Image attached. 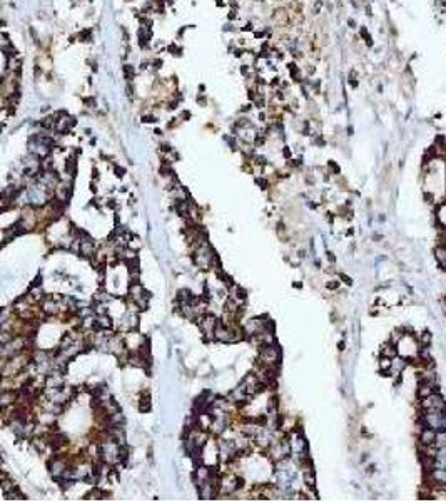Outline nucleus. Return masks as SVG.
Segmentation results:
<instances>
[{
    "instance_id": "obj_1",
    "label": "nucleus",
    "mask_w": 446,
    "mask_h": 502,
    "mask_svg": "<svg viewBox=\"0 0 446 502\" xmlns=\"http://www.w3.org/2000/svg\"><path fill=\"white\" fill-rule=\"evenodd\" d=\"M418 424L423 427H431L434 430H443L446 429V410L419 409Z\"/></svg>"
},
{
    "instance_id": "obj_2",
    "label": "nucleus",
    "mask_w": 446,
    "mask_h": 502,
    "mask_svg": "<svg viewBox=\"0 0 446 502\" xmlns=\"http://www.w3.org/2000/svg\"><path fill=\"white\" fill-rule=\"evenodd\" d=\"M396 348H398V355L403 356L406 360H413L418 356L419 353V341H418V336L414 333H404V336L401 338L398 343H396Z\"/></svg>"
},
{
    "instance_id": "obj_3",
    "label": "nucleus",
    "mask_w": 446,
    "mask_h": 502,
    "mask_svg": "<svg viewBox=\"0 0 446 502\" xmlns=\"http://www.w3.org/2000/svg\"><path fill=\"white\" fill-rule=\"evenodd\" d=\"M424 484H428L431 487H438V485L446 487V469L433 467L429 470H424Z\"/></svg>"
},
{
    "instance_id": "obj_4",
    "label": "nucleus",
    "mask_w": 446,
    "mask_h": 502,
    "mask_svg": "<svg viewBox=\"0 0 446 502\" xmlns=\"http://www.w3.org/2000/svg\"><path fill=\"white\" fill-rule=\"evenodd\" d=\"M419 409H438V410H446V402L443 399V395L439 392H433L431 395L424 397L418 402Z\"/></svg>"
},
{
    "instance_id": "obj_5",
    "label": "nucleus",
    "mask_w": 446,
    "mask_h": 502,
    "mask_svg": "<svg viewBox=\"0 0 446 502\" xmlns=\"http://www.w3.org/2000/svg\"><path fill=\"white\" fill-rule=\"evenodd\" d=\"M219 449H220V457H222V460L233 459V455L238 454V444H234V442H231V440H222L219 444Z\"/></svg>"
},
{
    "instance_id": "obj_6",
    "label": "nucleus",
    "mask_w": 446,
    "mask_h": 502,
    "mask_svg": "<svg viewBox=\"0 0 446 502\" xmlns=\"http://www.w3.org/2000/svg\"><path fill=\"white\" fill-rule=\"evenodd\" d=\"M433 392H438V385L436 384H431V382H418V389H416V397H418V400L431 395Z\"/></svg>"
},
{
    "instance_id": "obj_7",
    "label": "nucleus",
    "mask_w": 446,
    "mask_h": 502,
    "mask_svg": "<svg viewBox=\"0 0 446 502\" xmlns=\"http://www.w3.org/2000/svg\"><path fill=\"white\" fill-rule=\"evenodd\" d=\"M215 328H217V320H215L214 316L207 315L200 320V330H202L207 336H214Z\"/></svg>"
},
{
    "instance_id": "obj_8",
    "label": "nucleus",
    "mask_w": 446,
    "mask_h": 502,
    "mask_svg": "<svg viewBox=\"0 0 446 502\" xmlns=\"http://www.w3.org/2000/svg\"><path fill=\"white\" fill-rule=\"evenodd\" d=\"M94 249H95V246H94V241L89 238L87 234H84V239H80L79 241V251L82 253L84 256H92L94 255Z\"/></svg>"
},
{
    "instance_id": "obj_9",
    "label": "nucleus",
    "mask_w": 446,
    "mask_h": 502,
    "mask_svg": "<svg viewBox=\"0 0 446 502\" xmlns=\"http://www.w3.org/2000/svg\"><path fill=\"white\" fill-rule=\"evenodd\" d=\"M434 260L438 261V265L446 273V246L444 244H438L434 248Z\"/></svg>"
},
{
    "instance_id": "obj_10",
    "label": "nucleus",
    "mask_w": 446,
    "mask_h": 502,
    "mask_svg": "<svg viewBox=\"0 0 446 502\" xmlns=\"http://www.w3.org/2000/svg\"><path fill=\"white\" fill-rule=\"evenodd\" d=\"M50 470H52V475L54 477H64L65 474V470H67V465H65V462L64 460H59V459H55L52 464H50Z\"/></svg>"
},
{
    "instance_id": "obj_11",
    "label": "nucleus",
    "mask_w": 446,
    "mask_h": 502,
    "mask_svg": "<svg viewBox=\"0 0 446 502\" xmlns=\"http://www.w3.org/2000/svg\"><path fill=\"white\" fill-rule=\"evenodd\" d=\"M379 355L381 356H389V358H394V356L398 355V348H396V345L393 343V341H388V343H384L383 346H381Z\"/></svg>"
},
{
    "instance_id": "obj_12",
    "label": "nucleus",
    "mask_w": 446,
    "mask_h": 502,
    "mask_svg": "<svg viewBox=\"0 0 446 502\" xmlns=\"http://www.w3.org/2000/svg\"><path fill=\"white\" fill-rule=\"evenodd\" d=\"M220 485H222V490L224 492H233L234 489H238V487H239V480L236 479L234 475H229V477H226L222 482H220Z\"/></svg>"
},
{
    "instance_id": "obj_13",
    "label": "nucleus",
    "mask_w": 446,
    "mask_h": 502,
    "mask_svg": "<svg viewBox=\"0 0 446 502\" xmlns=\"http://www.w3.org/2000/svg\"><path fill=\"white\" fill-rule=\"evenodd\" d=\"M433 467H438V469H446V447H444V449H438V450H436Z\"/></svg>"
},
{
    "instance_id": "obj_14",
    "label": "nucleus",
    "mask_w": 446,
    "mask_h": 502,
    "mask_svg": "<svg viewBox=\"0 0 446 502\" xmlns=\"http://www.w3.org/2000/svg\"><path fill=\"white\" fill-rule=\"evenodd\" d=\"M44 313H47V315H54V313H57L59 311V303H55L54 298H50L47 301H44Z\"/></svg>"
},
{
    "instance_id": "obj_15",
    "label": "nucleus",
    "mask_w": 446,
    "mask_h": 502,
    "mask_svg": "<svg viewBox=\"0 0 446 502\" xmlns=\"http://www.w3.org/2000/svg\"><path fill=\"white\" fill-rule=\"evenodd\" d=\"M391 363H393V358H389V356H381V358H379V363H378L379 371H383V373H389Z\"/></svg>"
},
{
    "instance_id": "obj_16",
    "label": "nucleus",
    "mask_w": 446,
    "mask_h": 502,
    "mask_svg": "<svg viewBox=\"0 0 446 502\" xmlns=\"http://www.w3.org/2000/svg\"><path fill=\"white\" fill-rule=\"evenodd\" d=\"M434 447H436V449H444V447H446V429L436 432Z\"/></svg>"
},
{
    "instance_id": "obj_17",
    "label": "nucleus",
    "mask_w": 446,
    "mask_h": 502,
    "mask_svg": "<svg viewBox=\"0 0 446 502\" xmlns=\"http://www.w3.org/2000/svg\"><path fill=\"white\" fill-rule=\"evenodd\" d=\"M418 336V341H419V345L421 346H429L431 343V335H429V331H423L421 335H416Z\"/></svg>"
},
{
    "instance_id": "obj_18",
    "label": "nucleus",
    "mask_w": 446,
    "mask_h": 502,
    "mask_svg": "<svg viewBox=\"0 0 446 502\" xmlns=\"http://www.w3.org/2000/svg\"><path fill=\"white\" fill-rule=\"evenodd\" d=\"M438 244H444L446 246V229H441V236H439V243Z\"/></svg>"
}]
</instances>
